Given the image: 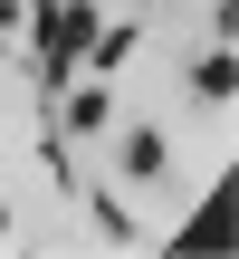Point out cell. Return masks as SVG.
I'll return each mask as SVG.
<instances>
[{
    "mask_svg": "<svg viewBox=\"0 0 239 259\" xmlns=\"http://www.w3.org/2000/svg\"><path fill=\"white\" fill-rule=\"evenodd\" d=\"M163 163H172V144H163L153 125H134V135H125V173H134V183H163Z\"/></svg>",
    "mask_w": 239,
    "mask_h": 259,
    "instance_id": "277c9868",
    "label": "cell"
},
{
    "mask_svg": "<svg viewBox=\"0 0 239 259\" xmlns=\"http://www.w3.org/2000/svg\"><path fill=\"white\" fill-rule=\"evenodd\" d=\"M105 115H115V96H105V87H77V96H67V125H77V135H96Z\"/></svg>",
    "mask_w": 239,
    "mask_h": 259,
    "instance_id": "5b68a950",
    "label": "cell"
},
{
    "mask_svg": "<svg viewBox=\"0 0 239 259\" xmlns=\"http://www.w3.org/2000/svg\"><path fill=\"white\" fill-rule=\"evenodd\" d=\"M230 87H239V58H230V38H220V48L192 67V96H201V106H230Z\"/></svg>",
    "mask_w": 239,
    "mask_h": 259,
    "instance_id": "3957f363",
    "label": "cell"
},
{
    "mask_svg": "<svg viewBox=\"0 0 239 259\" xmlns=\"http://www.w3.org/2000/svg\"><path fill=\"white\" fill-rule=\"evenodd\" d=\"M29 19H38V77L67 87V67L96 48V10H86V0H38Z\"/></svg>",
    "mask_w": 239,
    "mask_h": 259,
    "instance_id": "6da1fadb",
    "label": "cell"
},
{
    "mask_svg": "<svg viewBox=\"0 0 239 259\" xmlns=\"http://www.w3.org/2000/svg\"><path fill=\"white\" fill-rule=\"evenodd\" d=\"M172 250H182V259H220V250H230V173H220V192L182 221V240H172Z\"/></svg>",
    "mask_w": 239,
    "mask_h": 259,
    "instance_id": "7a4b0ae2",
    "label": "cell"
},
{
    "mask_svg": "<svg viewBox=\"0 0 239 259\" xmlns=\"http://www.w3.org/2000/svg\"><path fill=\"white\" fill-rule=\"evenodd\" d=\"M86 202H96V231H105V240H115V250H134V211H125V202H115V192H86Z\"/></svg>",
    "mask_w": 239,
    "mask_h": 259,
    "instance_id": "8992f818",
    "label": "cell"
},
{
    "mask_svg": "<svg viewBox=\"0 0 239 259\" xmlns=\"http://www.w3.org/2000/svg\"><path fill=\"white\" fill-rule=\"evenodd\" d=\"M0 29H29V0H0Z\"/></svg>",
    "mask_w": 239,
    "mask_h": 259,
    "instance_id": "52a82bcc",
    "label": "cell"
}]
</instances>
